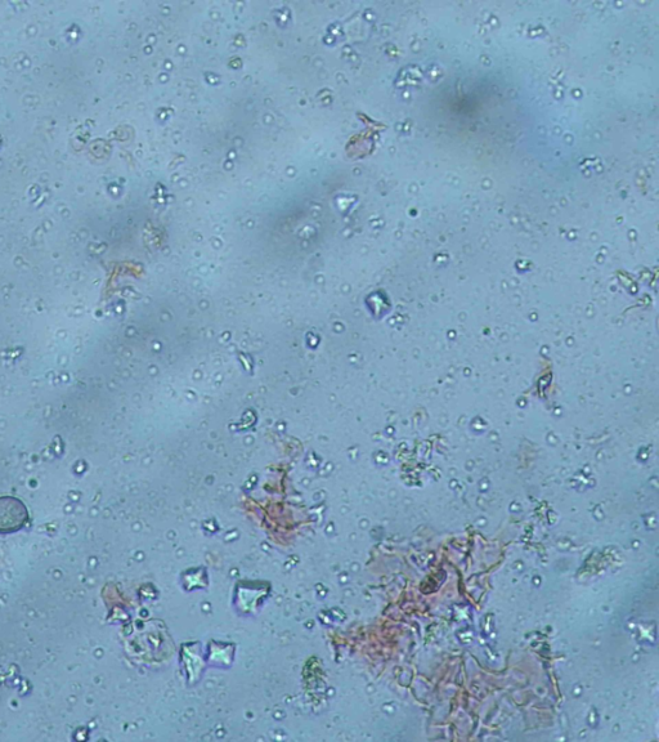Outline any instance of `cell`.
I'll return each instance as SVG.
<instances>
[{"label": "cell", "mask_w": 659, "mask_h": 742, "mask_svg": "<svg viewBox=\"0 0 659 742\" xmlns=\"http://www.w3.org/2000/svg\"><path fill=\"white\" fill-rule=\"evenodd\" d=\"M29 512L20 499L13 496L0 498V534L17 533L28 522Z\"/></svg>", "instance_id": "6da1fadb"}]
</instances>
